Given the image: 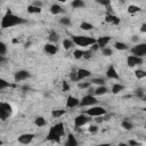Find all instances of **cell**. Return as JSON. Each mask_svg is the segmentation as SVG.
I'll list each match as a JSON object with an SVG mask.
<instances>
[{
  "label": "cell",
  "mask_w": 146,
  "mask_h": 146,
  "mask_svg": "<svg viewBox=\"0 0 146 146\" xmlns=\"http://www.w3.org/2000/svg\"><path fill=\"white\" fill-rule=\"evenodd\" d=\"M135 75L137 79H144L146 76V72L144 70H137V71H135Z\"/></svg>",
  "instance_id": "36"
},
{
  "label": "cell",
  "mask_w": 146,
  "mask_h": 146,
  "mask_svg": "<svg viewBox=\"0 0 146 146\" xmlns=\"http://www.w3.org/2000/svg\"><path fill=\"white\" fill-rule=\"evenodd\" d=\"M123 89H124V86H122L121 83H114V84L112 86V92H113L114 95L121 92Z\"/></svg>",
  "instance_id": "23"
},
{
  "label": "cell",
  "mask_w": 146,
  "mask_h": 146,
  "mask_svg": "<svg viewBox=\"0 0 146 146\" xmlns=\"http://www.w3.org/2000/svg\"><path fill=\"white\" fill-rule=\"evenodd\" d=\"M7 52V44L2 41H0V56H5Z\"/></svg>",
  "instance_id": "37"
},
{
  "label": "cell",
  "mask_w": 146,
  "mask_h": 146,
  "mask_svg": "<svg viewBox=\"0 0 146 146\" xmlns=\"http://www.w3.org/2000/svg\"><path fill=\"white\" fill-rule=\"evenodd\" d=\"M72 41L74 44L79 47H89L96 42V39L92 36H88V35H74L72 38Z\"/></svg>",
  "instance_id": "3"
},
{
  "label": "cell",
  "mask_w": 146,
  "mask_h": 146,
  "mask_svg": "<svg viewBox=\"0 0 146 146\" xmlns=\"http://www.w3.org/2000/svg\"><path fill=\"white\" fill-rule=\"evenodd\" d=\"M91 56H92V51H90V50H86V51H83L82 58H84V59H90Z\"/></svg>",
  "instance_id": "41"
},
{
  "label": "cell",
  "mask_w": 146,
  "mask_h": 146,
  "mask_svg": "<svg viewBox=\"0 0 146 146\" xmlns=\"http://www.w3.org/2000/svg\"><path fill=\"white\" fill-rule=\"evenodd\" d=\"M84 6H86V3H84L83 0H73V1H72V7L75 8V9L83 8Z\"/></svg>",
  "instance_id": "27"
},
{
  "label": "cell",
  "mask_w": 146,
  "mask_h": 146,
  "mask_svg": "<svg viewBox=\"0 0 146 146\" xmlns=\"http://www.w3.org/2000/svg\"><path fill=\"white\" fill-rule=\"evenodd\" d=\"M65 145H66V146H78L79 143H78V140L75 139V137H74L73 135H68L67 140L65 141Z\"/></svg>",
  "instance_id": "21"
},
{
  "label": "cell",
  "mask_w": 146,
  "mask_h": 146,
  "mask_svg": "<svg viewBox=\"0 0 146 146\" xmlns=\"http://www.w3.org/2000/svg\"><path fill=\"white\" fill-rule=\"evenodd\" d=\"M65 136V129H64V124L62 122H58L56 124H54L50 129L49 132L47 135V139L50 141H59L62 137Z\"/></svg>",
  "instance_id": "2"
},
{
  "label": "cell",
  "mask_w": 146,
  "mask_h": 146,
  "mask_svg": "<svg viewBox=\"0 0 146 146\" xmlns=\"http://www.w3.org/2000/svg\"><path fill=\"white\" fill-rule=\"evenodd\" d=\"M114 48L117 49V50H127V49H128V46H127L124 42L116 41V42L114 43Z\"/></svg>",
  "instance_id": "29"
},
{
  "label": "cell",
  "mask_w": 146,
  "mask_h": 146,
  "mask_svg": "<svg viewBox=\"0 0 146 146\" xmlns=\"http://www.w3.org/2000/svg\"><path fill=\"white\" fill-rule=\"evenodd\" d=\"M96 2L102 5V6H105V7L111 5V0H96Z\"/></svg>",
  "instance_id": "44"
},
{
  "label": "cell",
  "mask_w": 146,
  "mask_h": 146,
  "mask_svg": "<svg viewBox=\"0 0 146 146\" xmlns=\"http://www.w3.org/2000/svg\"><path fill=\"white\" fill-rule=\"evenodd\" d=\"M59 2H66V0H58Z\"/></svg>",
  "instance_id": "52"
},
{
  "label": "cell",
  "mask_w": 146,
  "mask_h": 146,
  "mask_svg": "<svg viewBox=\"0 0 146 146\" xmlns=\"http://www.w3.org/2000/svg\"><path fill=\"white\" fill-rule=\"evenodd\" d=\"M140 10H141V8L138 7V6H135V5L128 6V13L129 14H136V13H139Z\"/></svg>",
  "instance_id": "31"
},
{
  "label": "cell",
  "mask_w": 146,
  "mask_h": 146,
  "mask_svg": "<svg viewBox=\"0 0 146 146\" xmlns=\"http://www.w3.org/2000/svg\"><path fill=\"white\" fill-rule=\"evenodd\" d=\"M131 54L138 57H144L146 55V43H138L136 46H133L130 49Z\"/></svg>",
  "instance_id": "7"
},
{
  "label": "cell",
  "mask_w": 146,
  "mask_h": 146,
  "mask_svg": "<svg viewBox=\"0 0 146 146\" xmlns=\"http://www.w3.org/2000/svg\"><path fill=\"white\" fill-rule=\"evenodd\" d=\"M2 144H3V141H2V140H0V145H2Z\"/></svg>",
  "instance_id": "53"
},
{
  "label": "cell",
  "mask_w": 146,
  "mask_h": 146,
  "mask_svg": "<svg viewBox=\"0 0 146 146\" xmlns=\"http://www.w3.org/2000/svg\"><path fill=\"white\" fill-rule=\"evenodd\" d=\"M34 139V133H23L18 137V141L21 144H30Z\"/></svg>",
  "instance_id": "12"
},
{
  "label": "cell",
  "mask_w": 146,
  "mask_h": 146,
  "mask_svg": "<svg viewBox=\"0 0 146 146\" xmlns=\"http://www.w3.org/2000/svg\"><path fill=\"white\" fill-rule=\"evenodd\" d=\"M79 104H80V99H78L76 97H74V96H68V97H67L66 106H67L68 108L76 107V106H79Z\"/></svg>",
  "instance_id": "14"
},
{
  "label": "cell",
  "mask_w": 146,
  "mask_h": 146,
  "mask_svg": "<svg viewBox=\"0 0 146 146\" xmlns=\"http://www.w3.org/2000/svg\"><path fill=\"white\" fill-rule=\"evenodd\" d=\"M91 75V72L87 68H79L76 70V76H78V81H81L83 79H87Z\"/></svg>",
  "instance_id": "11"
},
{
  "label": "cell",
  "mask_w": 146,
  "mask_h": 146,
  "mask_svg": "<svg viewBox=\"0 0 146 146\" xmlns=\"http://www.w3.org/2000/svg\"><path fill=\"white\" fill-rule=\"evenodd\" d=\"M111 41V36L108 35H105V36H100L98 39H96V43L98 44L99 48H104L107 46V43Z\"/></svg>",
  "instance_id": "15"
},
{
  "label": "cell",
  "mask_w": 146,
  "mask_h": 146,
  "mask_svg": "<svg viewBox=\"0 0 146 146\" xmlns=\"http://www.w3.org/2000/svg\"><path fill=\"white\" fill-rule=\"evenodd\" d=\"M91 86L90 82H79L78 83V88L79 89H88Z\"/></svg>",
  "instance_id": "40"
},
{
  "label": "cell",
  "mask_w": 146,
  "mask_h": 146,
  "mask_svg": "<svg viewBox=\"0 0 146 146\" xmlns=\"http://www.w3.org/2000/svg\"><path fill=\"white\" fill-rule=\"evenodd\" d=\"M27 11L30 14H39V13H41V7H36L34 5H30L27 7Z\"/></svg>",
  "instance_id": "26"
},
{
  "label": "cell",
  "mask_w": 146,
  "mask_h": 146,
  "mask_svg": "<svg viewBox=\"0 0 146 146\" xmlns=\"http://www.w3.org/2000/svg\"><path fill=\"white\" fill-rule=\"evenodd\" d=\"M105 21L107 23H111V24H114V25H119L120 24V18L116 17L115 15H113V14H107L105 16Z\"/></svg>",
  "instance_id": "17"
},
{
  "label": "cell",
  "mask_w": 146,
  "mask_h": 146,
  "mask_svg": "<svg viewBox=\"0 0 146 146\" xmlns=\"http://www.w3.org/2000/svg\"><path fill=\"white\" fill-rule=\"evenodd\" d=\"M63 11H64V9H63L59 5H57V3H54V5H51V6H50V13H51V14H54V15L62 14Z\"/></svg>",
  "instance_id": "19"
},
{
  "label": "cell",
  "mask_w": 146,
  "mask_h": 146,
  "mask_svg": "<svg viewBox=\"0 0 146 146\" xmlns=\"http://www.w3.org/2000/svg\"><path fill=\"white\" fill-rule=\"evenodd\" d=\"M133 95H135V96H137L138 98L144 99V97H145V90H144V88H141V87L136 88V89L133 90Z\"/></svg>",
  "instance_id": "24"
},
{
  "label": "cell",
  "mask_w": 146,
  "mask_h": 146,
  "mask_svg": "<svg viewBox=\"0 0 146 146\" xmlns=\"http://www.w3.org/2000/svg\"><path fill=\"white\" fill-rule=\"evenodd\" d=\"M73 46H74V43H73L72 39H65V40L63 41V47H64V49H66V50H70L71 48H73Z\"/></svg>",
  "instance_id": "28"
},
{
  "label": "cell",
  "mask_w": 146,
  "mask_h": 146,
  "mask_svg": "<svg viewBox=\"0 0 146 146\" xmlns=\"http://www.w3.org/2000/svg\"><path fill=\"white\" fill-rule=\"evenodd\" d=\"M86 114H88L91 117L92 116H102V115H105L106 114V110L104 107H102V106H95V105H92V106H90L89 110L86 111Z\"/></svg>",
  "instance_id": "5"
},
{
  "label": "cell",
  "mask_w": 146,
  "mask_h": 146,
  "mask_svg": "<svg viewBox=\"0 0 146 146\" xmlns=\"http://www.w3.org/2000/svg\"><path fill=\"white\" fill-rule=\"evenodd\" d=\"M88 131H89L90 133H95V132L98 131V127H97L96 124H90L89 128H88Z\"/></svg>",
  "instance_id": "42"
},
{
  "label": "cell",
  "mask_w": 146,
  "mask_h": 146,
  "mask_svg": "<svg viewBox=\"0 0 146 146\" xmlns=\"http://www.w3.org/2000/svg\"><path fill=\"white\" fill-rule=\"evenodd\" d=\"M120 1H121V2H124V0H120Z\"/></svg>",
  "instance_id": "54"
},
{
  "label": "cell",
  "mask_w": 146,
  "mask_h": 146,
  "mask_svg": "<svg viewBox=\"0 0 146 146\" xmlns=\"http://www.w3.org/2000/svg\"><path fill=\"white\" fill-rule=\"evenodd\" d=\"M30 76H31V74H30V72L26 71V70H19V71H17V72H15V74H14V79H15L16 82L27 80Z\"/></svg>",
  "instance_id": "10"
},
{
  "label": "cell",
  "mask_w": 146,
  "mask_h": 146,
  "mask_svg": "<svg viewBox=\"0 0 146 146\" xmlns=\"http://www.w3.org/2000/svg\"><path fill=\"white\" fill-rule=\"evenodd\" d=\"M144 62L143 57H138V56H135V55H130L127 59V64L129 67H135V66H138V65H141Z\"/></svg>",
  "instance_id": "9"
},
{
  "label": "cell",
  "mask_w": 146,
  "mask_h": 146,
  "mask_svg": "<svg viewBox=\"0 0 146 146\" xmlns=\"http://www.w3.org/2000/svg\"><path fill=\"white\" fill-rule=\"evenodd\" d=\"M128 145H139V143L136 140H130V141H128Z\"/></svg>",
  "instance_id": "49"
},
{
  "label": "cell",
  "mask_w": 146,
  "mask_h": 146,
  "mask_svg": "<svg viewBox=\"0 0 146 146\" xmlns=\"http://www.w3.org/2000/svg\"><path fill=\"white\" fill-rule=\"evenodd\" d=\"M140 32H141V33H145V32H146V24H145V23H144V24H141Z\"/></svg>",
  "instance_id": "47"
},
{
  "label": "cell",
  "mask_w": 146,
  "mask_h": 146,
  "mask_svg": "<svg viewBox=\"0 0 146 146\" xmlns=\"http://www.w3.org/2000/svg\"><path fill=\"white\" fill-rule=\"evenodd\" d=\"M82 55H83V50H81V49H76V50H74V52H73V56H74L75 59L82 58Z\"/></svg>",
  "instance_id": "38"
},
{
  "label": "cell",
  "mask_w": 146,
  "mask_h": 146,
  "mask_svg": "<svg viewBox=\"0 0 146 146\" xmlns=\"http://www.w3.org/2000/svg\"><path fill=\"white\" fill-rule=\"evenodd\" d=\"M3 60H5V57H3V56H0V63L3 62Z\"/></svg>",
  "instance_id": "51"
},
{
  "label": "cell",
  "mask_w": 146,
  "mask_h": 146,
  "mask_svg": "<svg viewBox=\"0 0 146 146\" xmlns=\"http://www.w3.org/2000/svg\"><path fill=\"white\" fill-rule=\"evenodd\" d=\"M44 51L49 55H55L57 51H58V48L57 46H55V43H46L44 44Z\"/></svg>",
  "instance_id": "16"
},
{
  "label": "cell",
  "mask_w": 146,
  "mask_h": 146,
  "mask_svg": "<svg viewBox=\"0 0 146 146\" xmlns=\"http://www.w3.org/2000/svg\"><path fill=\"white\" fill-rule=\"evenodd\" d=\"M106 76L108 79H114V80H117L119 79V74H117V71L115 70V67L113 65H110L106 70Z\"/></svg>",
  "instance_id": "13"
},
{
  "label": "cell",
  "mask_w": 146,
  "mask_h": 146,
  "mask_svg": "<svg viewBox=\"0 0 146 146\" xmlns=\"http://www.w3.org/2000/svg\"><path fill=\"white\" fill-rule=\"evenodd\" d=\"M48 39H49V41H50L51 43H56V42L59 40V34H58L55 30H51V31H50V33H49Z\"/></svg>",
  "instance_id": "20"
},
{
  "label": "cell",
  "mask_w": 146,
  "mask_h": 146,
  "mask_svg": "<svg viewBox=\"0 0 146 146\" xmlns=\"http://www.w3.org/2000/svg\"><path fill=\"white\" fill-rule=\"evenodd\" d=\"M80 27H81L82 30H84V31H90V30L94 29V25H92L91 23H88V22H82V23L80 24Z\"/></svg>",
  "instance_id": "32"
},
{
  "label": "cell",
  "mask_w": 146,
  "mask_h": 146,
  "mask_svg": "<svg viewBox=\"0 0 146 146\" xmlns=\"http://www.w3.org/2000/svg\"><path fill=\"white\" fill-rule=\"evenodd\" d=\"M65 113H66L65 110H54L51 112V116L55 117V119H57V117H60L62 115H64Z\"/></svg>",
  "instance_id": "30"
},
{
  "label": "cell",
  "mask_w": 146,
  "mask_h": 146,
  "mask_svg": "<svg viewBox=\"0 0 146 146\" xmlns=\"http://www.w3.org/2000/svg\"><path fill=\"white\" fill-rule=\"evenodd\" d=\"M27 21L21 16H17L15 14H13L10 10H8L3 17L1 18V29H9L13 26H17L21 24H25Z\"/></svg>",
  "instance_id": "1"
},
{
  "label": "cell",
  "mask_w": 146,
  "mask_h": 146,
  "mask_svg": "<svg viewBox=\"0 0 146 146\" xmlns=\"http://www.w3.org/2000/svg\"><path fill=\"white\" fill-rule=\"evenodd\" d=\"M59 23L64 26H68V25H71V19L67 16H63V17L59 18Z\"/></svg>",
  "instance_id": "33"
},
{
  "label": "cell",
  "mask_w": 146,
  "mask_h": 146,
  "mask_svg": "<svg viewBox=\"0 0 146 146\" xmlns=\"http://www.w3.org/2000/svg\"><path fill=\"white\" fill-rule=\"evenodd\" d=\"M131 40H132V42H138V41H139V38H138L137 35H132Z\"/></svg>",
  "instance_id": "48"
},
{
  "label": "cell",
  "mask_w": 146,
  "mask_h": 146,
  "mask_svg": "<svg viewBox=\"0 0 146 146\" xmlns=\"http://www.w3.org/2000/svg\"><path fill=\"white\" fill-rule=\"evenodd\" d=\"M33 5H34V6H36V7H41V6H42V3H41L40 1H34V2H33Z\"/></svg>",
  "instance_id": "50"
},
{
  "label": "cell",
  "mask_w": 146,
  "mask_h": 146,
  "mask_svg": "<svg viewBox=\"0 0 146 146\" xmlns=\"http://www.w3.org/2000/svg\"><path fill=\"white\" fill-rule=\"evenodd\" d=\"M102 54L104 55V56H112L113 55V50L111 49V48H108V47H104V48H102Z\"/></svg>",
  "instance_id": "35"
},
{
  "label": "cell",
  "mask_w": 146,
  "mask_h": 146,
  "mask_svg": "<svg viewBox=\"0 0 146 146\" xmlns=\"http://www.w3.org/2000/svg\"><path fill=\"white\" fill-rule=\"evenodd\" d=\"M107 92H108V89H107V87H105V84L98 86L96 89H94V95H96V96H103Z\"/></svg>",
  "instance_id": "18"
},
{
  "label": "cell",
  "mask_w": 146,
  "mask_h": 146,
  "mask_svg": "<svg viewBox=\"0 0 146 146\" xmlns=\"http://www.w3.org/2000/svg\"><path fill=\"white\" fill-rule=\"evenodd\" d=\"M34 123H35L36 127H44V125L47 124V121H46V119L42 117V116H36L35 120H34Z\"/></svg>",
  "instance_id": "25"
},
{
  "label": "cell",
  "mask_w": 146,
  "mask_h": 146,
  "mask_svg": "<svg viewBox=\"0 0 146 146\" xmlns=\"http://www.w3.org/2000/svg\"><path fill=\"white\" fill-rule=\"evenodd\" d=\"M97 98L94 96V95H86L82 97V99L80 100V104L79 106L81 107H87V106H92V105H96L97 104Z\"/></svg>",
  "instance_id": "6"
},
{
  "label": "cell",
  "mask_w": 146,
  "mask_h": 146,
  "mask_svg": "<svg viewBox=\"0 0 146 146\" xmlns=\"http://www.w3.org/2000/svg\"><path fill=\"white\" fill-rule=\"evenodd\" d=\"M121 127H122L124 130H128V131H130V130L133 129V124H132L131 121H129L128 119H124V120L121 122Z\"/></svg>",
  "instance_id": "22"
},
{
  "label": "cell",
  "mask_w": 146,
  "mask_h": 146,
  "mask_svg": "<svg viewBox=\"0 0 146 146\" xmlns=\"http://www.w3.org/2000/svg\"><path fill=\"white\" fill-rule=\"evenodd\" d=\"M89 47H90V49H89V50H90V51H92V52H95V51H97V50L99 49V47H98V44H97L96 42H95V43H92V44H91V46H89Z\"/></svg>",
  "instance_id": "45"
},
{
  "label": "cell",
  "mask_w": 146,
  "mask_h": 146,
  "mask_svg": "<svg viewBox=\"0 0 146 146\" xmlns=\"http://www.w3.org/2000/svg\"><path fill=\"white\" fill-rule=\"evenodd\" d=\"M70 79L72 81H78V76H76V70H72L70 73Z\"/></svg>",
  "instance_id": "43"
},
{
  "label": "cell",
  "mask_w": 146,
  "mask_h": 146,
  "mask_svg": "<svg viewBox=\"0 0 146 146\" xmlns=\"http://www.w3.org/2000/svg\"><path fill=\"white\" fill-rule=\"evenodd\" d=\"M91 121V116H89L88 114H80L78 115L75 119H74V125L76 128H80V127H83L86 125L87 123H89Z\"/></svg>",
  "instance_id": "8"
},
{
  "label": "cell",
  "mask_w": 146,
  "mask_h": 146,
  "mask_svg": "<svg viewBox=\"0 0 146 146\" xmlns=\"http://www.w3.org/2000/svg\"><path fill=\"white\" fill-rule=\"evenodd\" d=\"M11 106L7 103H0V120L6 121L11 115Z\"/></svg>",
  "instance_id": "4"
},
{
  "label": "cell",
  "mask_w": 146,
  "mask_h": 146,
  "mask_svg": "<svg viewBox=\"0 0 146 146\" xmlns=\"http://www.w3.org/2000/svg\"><path fill=\"white\" fill-rule=\"evenodd\" d=\"M62 88H63L64 91H67V90L70 89V86H68V83H67L66 81H63V83H62Z\"/></svg>",
  "instance_id": "46"
},
{
  "label": "cell",
  "mask_w": 146,
  "mask_h": 146,
  "mask_svg": "<svg viewBox=\"0 0 146 146\" xmlns=\"http://www.w3.org/2000/svg\"><path fill=\"white\" fill-rule=\"evenodd\" d=\"M8 87H10V83H9L8 81L3 80V79H0V90L6 89V88H8Z\"/></svg>",
  "instance_id": "39"
},
{
  "label": "cell",
  "mask_w": 146,
  "mask_h": 146,
  "mask_svg": "<svg viewBox=\"0 0 146 146\" xmlns=\"http://www.w3.org/2000/svg\"><path fill=\"white\" fill-rule=\"evenodd\" d=\"M91 83H95V84H98V86H102V84H105V79L104 78H92Z\"/></svg>",
  "instance_id": "34"
}]
</instances>
